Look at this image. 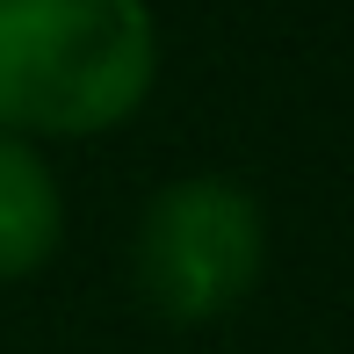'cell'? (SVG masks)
Returning a JSON list of instances; mask_svg holds the SVG:
<instances>
[{"label":"cell","instance_id":"1","mask_svg":"<svg viewBox=\"0 0 354 354\" xmlns=\"http://www.w3.org/2000/svg\"><path fill=\"white\" fill-rule=\"evenodd\" d=\"M159 80L152 0H0V131L102 138Z\"/></svg>","mask_w":354,"mask_h":354},{"label":"cell","instance_id":"2","mask_svg":"<svg viewBox=\"0 0 354 354\" xmlns=\"http://www.w3.org/2000/svg\"><path fill=\"white\" fill-rule=\"evenodd\" d=\"M268 268V217L224 174H181L138 210L131 275L138 297L174 326H217L253 297Z\"/></svg>","mask_w":354,"mask_h":354},{"label":"cell","instance_id":"3","mask_svg":"<svg viewBox=\"0 0 354 354\" xmlns=\"http://www.w3.org/2000/svg\"><path fill=\"white\" fill-rule=\"evenodd\" d=\"M58 239H66L58 174L29 138L0 131V282H29L37 268H51Z\"/></svg>","mask_w":354,"mask_h":354}]
</instances>
